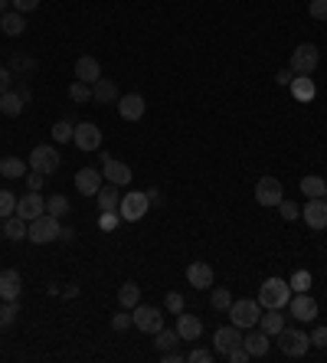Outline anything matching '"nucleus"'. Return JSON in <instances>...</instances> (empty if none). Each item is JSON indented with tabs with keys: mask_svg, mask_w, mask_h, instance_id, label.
Here are the masks:
<instances>
[{
	"mask_svg": "<svg viewBox=\"0 0 327 363\" xmlns=\"http://www.w3.org/2000/svg\"><path fill=\"white\" fill-rule=\"evenodd\" d=\"M59 233H63V226H59V216L43 213V216H37V219H30L26 239H30L33 246H46V242H52V239H59Z\"/></svg>",
	"mask_w": 327,
	"mask_h": 363,
	"instance_id": "f257e3e1",
	"label": "nucleus"
},
{
	"mask_svg": "<svg viewBox=\"0 0 327 363\" xmlns=\"http://www.w3.org/2000/svg\"><path fill=\"white\" fill-rule=\"evenodd\" d=\"M291 301V285L285 278H265L259 288V304L262 308H288Z\"/></svg>",
	"mask_w": 327,
	"mask_h": 363,
	"instance_id": "f03ea898",
	"label": "nucleus"
},
{
	"mask_svg": "<svg viewBox=\"0 0 327 363\" xmlns=\"http://www.w3.org/2000/svg\"><path fill=\"white\" fill-rule=\"evenodd\" d=\"M148 210H151V200H148L144 190H128L125 197H121V203H118V216H121L125 223H138V219H144Z\"/></svg>",
	"mask_w": 327,
	"mask_h": 363,
	"instance_id": "7ed1b4c3",
	"label": "nucleus"
},
{
	"mask_svg": "<svg viewBox=\"0 0 327 363\" xmlns=\"http://www.w3.org/2000/svg\"><path fill=\"white\" fill-rule=\"evenodd\" d=\"M278 337V351L285 353V357H304L308 353V347H311V337L304 334V331H295V327H281L275 334Z\"/></svg>",
	"mask_w": 327,
	"mask_h": 363,
	"instance_id": "20e7f679",
	"label": "nucleus"
},
{
	"mask_svg": "<svg viewBox=\"0 0 327 363\" xmlns=\"http://www.w3.org/2000/svg\"><path fill=\"white\" fill-rule=\"evenodd\" d=\"M259 314H262V304L252 298H242V301H232L229 304V321L242 331H252V327L259 324Z\"/></svg>",
	"mask_w": 327,
	"mask_h": 363,
	"instance_id": "39448f33",
	"label": "nucleus"
},
{
	"mask_svg": "<svg viewBox=\"0 0 327 363\" xmlns=\"http://www.w3.org/2000/svg\"><path fill=\"white\" fill-rule=\"evenodd\" d=\"M30 167L39 170L43 177H50V174H56V170L63 167V157H59V150L52 148V144H37L33 154H30Z\"/></svg>",
	"mask_w": 327,
	"mask_h": 363,
	"instance_id": "423d86ee",
	"label": "nucleus"
},
{
	"mask_svg": "<svg viewBox=\"0 0 327 363\" xmlns=\"http://www.w3.org/2000/svg\"><path fill=\"white\" fill-rule=\"evenodd\" d=\"M317 63H321V52H317L315 43H301V46H295V52H291V72L295 75H311L317 69Z\"/></svg>",
	"mask_w": 327,
	"mask_h": 363,
	"instance_id": "0eeeda50",
	"label": "nucleus"
},
{
	"mask_svg": "<svg viewBox=\"0 0 327 363\" xmlns=\"http://www.w3.org/2000/svg\"><path fill=\"white\" fill-rule=\"evenodd\" d=\"M281 200H285V190H281V180H278V177H262V180L255 184V203H259V206L275 210Z\"/></svg>",
	"mask_w": 327,
	"mask_h": 363,
	"instance_id": "6e6552de",
	"label": "nucleus"
},
{
	"mask_svg": "<svg viewBox=\"0 0 327 363\" xmlns=\"http://www.w3.org/2000/svg\"><path fill=\"white\" fill-rule=\"evenodd\" d=\"M131 314H135L138 331H144V334H157L164 327V314H161V308H154V304H138V308H131Z\"/></svg>",
	"mask_w": 327,
	"mask_h": 363,
	"instance_id": "1a4fd4ad",
	"label": "nucleus"
},
{
	"mask_svg": "<svg viewBox=\"0 0 327 363\" xmlns=\"http://www.w3.org/2000/svg\"><path fill=\"white\" fill-rule=\"evenodd\" d=\"M101 177L108 180V184H115V187H125V184H131V167L121 161H115L112 154H101Z\"/></svg>",
	"mask_w": 327,
	"mask_h": 363,
	"instance_id": "9d476101",
	"label": "nucleus"
},
{
	"mask_svg": "<svg viewBox=\"0 0 327 363\" xmlns=\"http://www.w3.org/2000/svg\"><path fill=\"white\" fill-rule=\"evenodd\" d=\"M72 144H76L79 150H99L101 148V128L95 125V121H82V125H76V131H72Z\"/></svg>",
	"mask_w": 327,
	"mask_h": 363,
	"instance_id": "9b49d317",
	"label": "nucleus"
},
{
	"mask_svg": "<svg viewBox=\"0 0 327 363\" xmlns=\"http://www.w3.org/2000/svg\"><path fill=\"white\" fill-rule=\"evenodd\" d=\"M288 314H295L298 321H315L317 317V301L308 291H295L288 301Z\"/></svg>",
	"mask_w": 327,
	"mask_h": 363,
	"instance_id": "f8f14e48",
	"label": "nucleus"
},
{
	"mask_svg": "<svg viewBox=\"0 0 327 363\" xmlns=\"http://www.w3.org/2000/svg\"><path fill=\"white\" fill-rule=\"evenodd\" d=\"M43 213H46V200H43V193H39V190H30L26 197L17 200V216H23L26 223H30V219H37V216H43Z\"/></svg>",
	"mask_w": 327,
	"mask_h": 363,
	"instance_id": "ddd939ff",
	"label": "nucleus"
},
{
	"mask_svg": "<svg viewBox=\"0 0 327 363\" xmlns=\"http://www.w3.org/2000/svg\"><path fill=\"white\" fill-rule=\"evenodd\" d=\"M242 344V327L236 324H229V327H216V334H213V351L216 353H223L226 357L232 347H239Z\"/></svg>",
	"mask_w": 327,
	"mask_h": 363,
	"instance_id": "4468645a",
	"label": "nucleus"
},
{
	"mask_svg": "<svg viewBox=\"0 0 327 363\" xmlns=\"http://www.w3.org/2000/svg\"><path fill=\"white\" fill-rule=\"evenodd\" d=\"M301 216H304V223L311 226L315 233H321V229H327V203L324 197H317V200H308L301 206Z\"/></svg>",
	"mask_w": 327,
	"mask_h": 363,
	"instance_id": "2eb2a0df",
	"label": "nucleus"
},
{
	"mask_svg": "<svg viewBox=\"0 0 327 363\" xmlns=\"http://www.w3.org/2000/svg\"><path fill=\"white\" fill-rule=\"evenodd\" d=\"M101 184H105V177H101V170H95V167H82V170H76V190L82 193V197H95L101 190Z\"/></svg>",
	"mask_w": 327,
	"mask_h": 363,
	"instance_id": "dca6fc26",
	"label": "nucleus"
},
{
	"mask_svg": "<svg viewBox=\"0 0 327 363\" xmlns=\"http://www.w3.org/2000/svg\"><path fill=\"white\" fill-rule=\"evenodd\" d=\"M187 282H190V288H213V265L210 262H190L187 265Z\"/></svg>",
	"mask_w": 327,
	"mask_h": 363,
	"instance_id": "f3484780",
	"label": "nucleus"
},
{
	"mask_svg": "<svg viewBox=\"0 0 327 363\" xmlns=\"http://www.w3.org/2000/svg\"><path fill=\"white\" fill-rule=\"evenodd\" d=\"M144 108H148V101L141 99L138 92H131V95H121V99H118V115H121L125 121H141V118H144Z\"/></svg>",
	"mask_w": 327,
	"mask_h": 363,
	"instance_id": "a211bd4d",
	"label": "nucleus"
},
{
	"mask_svg": "<svg viewBox=\"0 0 327 363\" xmlns=\"http://www.w3.org/2000/svg\"><path fill=\"white\" fill-rule=\"evenodd\" d=\"M20 288H23V278L17 268H3L0 272V298L3 301H17L20 298Z\"/></svg>",
	"mask_w": 327,
	"mask_h": 363,
	"instance_id": "6ab92c4d",
	"label": "nucleus"
},
{
	"mask_svg": "<svg viewBox=\"0 0 327 363\" xmlns=\"http://www.w3.org/2000/svg\"><path fill=\"white\" fill-rule=\"evenodd\" d=\"M177 334H180V340H197L203 334V321L197 314L180 311L177 314Z\"/></svg>",
	"mask_w": 327,
	"mask_h": 363,
	"instance_id": "aec40b11",
	"label": "nucleus"
},
{
	"mask_svg": "<svg viewBox=\"0 0 327 363\" xmlns=\"http://www.w3.org/2000/svg\"><path fill=\"white\" fill-rule=\"evenodd\" d=\"M76 79L79 82H88V86H95L101 79V66H99V59L95 56H82L76 63Z\"/></svg>",
	"mask_w": 327,
	"mask_h": 363,
	"instance_id": "412c9836",
	"label": "nucleus"
},
{
	"mask_svg": "<svg viewBox=\"0 0 327 363\" xmlns=\"http://www.w3.org/2000/svg\"><path fill=\"white\" fill-rule=\"evenodd\" d=\"M259 327H262L268 337H275L278 331L285 327V314H281V308H262V314H259Z\"/></svg>",
	"mask_w": 327,
	"mask_h": 363,
	"instance_id": "4be33fe9",
	"label": "nucleus"
},
{
	"mask_svg": "<svg viewBox=\"0 0 327 363\" xmlns=\"http://www.w3.org/2000/svg\"><path fill=\"white\" fill-rule=\"evenodd\" d=\"M26 229H30V223H26L23 216H7L3 219V226H0V236L10 239V242H20V239H26Z\"/></svg>",
	"mask_w": 327,
	"mask_h": 363,
	"instance_id": "5701e85b",
	"label": "nucleus"
},
{
	"mask_svg": "<svg viewBox=\"0 0 327 363\" xmlns=\"http://www.w3.org/2000/svg\"><path fill=\"white\" fill-rule=\"evenodd\" d=\"M118 86H115V79H99L95 86H92V101H99V105H112L118 101Z\"/></svg>",
	"mask_w": 327,
	"mask_h": 363,
	"instance_id": "b1692460",
	"label": "nucleus"
},
{
	"mask_svg": "<svg viewBox=\"0 0 327 363\" xmlns=\"http://www.w3.org/2000/svg\"><path fill=\"white\" fill-rule=\"evenodd\" d=\"M291 95L298 101H315V95H317V86H315V79L311 75H298V79H291Z\"/></svg>",
	"mask_w": 327,
	"mask_h": 363,
	"instance_id": "393cba45",
	"label": "nucleus"
},
{
	"mask_svg": "<svg viewBox=\"0 0 327 363\" xmlns=\"http://www.w3.org/2000/svg\"><path fill=\"white\" fill-rule=\"evenodd\" d=\"M121 187H115V184H101V190L95 193V200H99V210L101 213H108V210H118V203H121V193H118Z\"/></svg>",
	"mask_w": 327,
	"mask_h": 363,
	"instance_id": "a878e982",
	"label": "nucleus"
},
{
	"mask_svg": "<svg viewBox=\"0 0 327 363\" xmlns=\"http://www.w3.org/2000/svg\"><path fill=\"white\" fill-rule=\"evenodd\" d=\"M23 95H20V92H17V88H7V92H3V95H0V112L7 115V118H17V115L23 112Z\"/></svg>",
	"mask_w": 327,
	"mask_h": 363,
	"instance_id": "bb28decb",
	"label": "nucleus"
},
{
	"mask_svg": "<svg viewBox=\"0 0 327 363\" xmlns=\"http://www.w3.org/2000/svg\"><path fill=\"white\" fill-rule=\"evenodd\" d=\"M242 344H246V351L252 353V360H259V357L268 353V334H265V331H252V334H246Z\"/></svg>",
	"mask_w": 327,
	"mask_h": 363,
	"instance_id": "cd10ccee",
	"label": "nucleus"
},
{
	"mask_svg": "<svg viewBox=\"0 0 327 363\" xmlns=\"http://www.w3.org/2000/svg\"><path fill=\"white\" fill-rule=\"evenodd\" d=\"M0 30H3L7 37H20V33L26 30L23 13H17V10H10V13H0Z\"/></svg>",
	"mask_w": 327,
	"mask_h": 363,
	"instance_id": "c85d7f7f",
	"label": "nucleus"
},
{
	"mask_svg": "<svg viewBox=\"0 0 327 363\" xmlns=\"http://www.w3.org/2000/svg\"><path fill=\"white\" fill-rule=\"evenodd\" d=\"M118 304H121V308H128V311H131V308H138V304H141L138 282H125V285L118 288Z\"/></svg>",
	"mask_w": 327,
	"mask_h": 363,
	"instance_id": "c756f323",
	"label": "nucleus"
},
{
	"mask_svg": "<svg viewBox=\"0 0 327 363\" xmlns=\"http://www.w3.org/2000/svg\"><path fill=\"white\" fill-rule=\"evenodd\" d=\"M301 193L308 197V200H317V197H324V193H327V180H324V177L308 174V177L301 180Z\"/></svg>",
	"mask_w": 327,
	"mask_h": 363,
	"instance_id": "7c9ffc66",
	"label": "nucleus"
},
{
	"mask_svg": "<svg viewBox=\"0 0 327 363\" xmlns=\"http://www.w3.org/2000/svg\"><path fill=\"white\" fill-rule=\"evenodd\" d=\"M0 174L7 180H20V177H26V161L23 157H3L0 161Z\"/></svg>",
	"mask_w": 327,
	"mask_h": 363,
	"instance_id": "2f4dec72",
	"label": "nucleus"
},
{
	"mask_svg": "<svg viewBox=\"0 0 327 363\" xmlns=\"http://www.w3.org/2000/svg\"><path fill=\"white\" fill-rule=\"evenodd\" d=\"M177 344H180V334H177V327L174 331H170V327H161V331H157V334H154V347H157V351H174Z\"/></svg>",
	"mask_w": 327,
	"mask_h": 363,
	"instance_id": "473e14b6",
	"label": "nucleus"
},
{
	"mask_svg": "<svg viewBox=\"0 0 327 363\" xmlns=\"http://www.w3.org/2000/svg\"><path fill=\"white\" fill-rule=\"evenodd\" d=\"M7 69H10V72H37V59H33V56H26V52H17Z\"/></svg>",
	"mask_w": 327,
	"mask_h": 363,
	"instance_id": "72a5a7b5",
	"label": "nucleus"
},
{
	"mask_svg": "<svg viewBox=\"0 0 327 363\" xmlns=\"http://www.w3.org/2000/svg\"><path fill=\"white\" fill-rule=\"evenodd\" d=\"M69 99L76 101V105H86V101H92V86H88V82H72V86H69Z\"/></svg>",
	"mask_w": 327,
	"mask_h": 363,
	"instance_id": "f704fd0d",
	"label": "nucleus"
},
{
	"mask_svg": "<svg viewBox=\"0 0 327 363\" xmlns=\"http://www.w3.org/2000/svg\"><path fill=\"white\" fill-rule=\"evenodd\" d=\"M46 213L66 216V213H69V197H63V193H52L50 200H46Z\"/></svg>",
	"mask_w": 327,
	"mask_h": 363,
	"instance_id": "c9c22d12",
	"label": "nucleus"
},
{
	"mask_svg": "<svg viewBox=\"0 0 327 363\" xmlns=\"http://www.w3.org/2000/svg\"><path fill=\"white\" fill-rule=\"evenodd\" d=\"M17 314H20V304L17 301H3L0 304V327H10L17 321Z\"/></svg>",
	"mask_w": 327,
	"mask_h": 363,
	"instance_id": "e433bc0d",
	"label": "nucleus"
},
{
	"mask_svg": "<svg viewBox=\"0 0 327 363\" xmlns=\"http://www.w3.org/2000/svg\"><path fill=\"white\" fill-rule=\"evenodd\" d=\"M210 304H213L216 311H229V304H232V295H229V288H213V295H210Z\"/></svg>",
	"mask_w": 327,
	"mask_h": 363,
	"instance_id": "4c0bfd02",
	"label": "nucleus"
},
{
	"mask_svg": "<svg viewBox=\"0 0 327 363\" xmlns=\"http://www.w3.org/2000/svg\"><path fill=\"white\" fill-rule=\"evenodd\" d=\"M311 282H315V278H311V272H304V268H298V272L288 278L291 291H308V288H311Z\"/></svg>",
	"mask_w": 327,
	"mask_h": 363,
	"instance_id": "58836bf2",
	"label": "nucleus"
},
{
	"mask_svg": "<svg viewBox=\"0 0 327 363\" xmlns=\"http://www.w3.org/2000/svg\"><path fill=\"white\" fill-rule=\"evenodd\" d=\"M13 213H17V197L10 190H0V219H7Z\"/></svg>",
	"mask_w": 327,
	"mask_h": 363,
	"instance_id": "ea45409f",
	"label": "nucleus"
},
{
	"mask_svg": "<svg viewBox=\"0 0 327 363\" xmlns=\"http://www.w3.org/2000/svg\"><path fill=\"white\" fill-rule=\"evenodd\" d=\"M131 324H135V314L128 311V308H121L118 314H112V331H118V334H121V331H128Z\"/></svg>",
	"mask_w": 327,
	"mask_h": 363,
	"instance_id": "a19ab883",
	"label": "nucleus"
},
{
	"mask_svg": "<svg viewBox=\"0 0 327 363\" xmlns=\"http://www.w3.org/2000/svg\"><path fill=\"white\" fill-rule=\"evenodd\" d=\"M72 131H76L72 121H56V125H52V138L59 141V144H66V141H72Z\"/></svg>",
	"mask_w": 327,
	"mask_h": 363,
	"instance_id": "79ce46f5",
	"label": "nucleus"
},
{
	"mask_svg": "<svg viewBox=\"0 0 327 363\" xmlns=\"http://www.w3.org/2000/svg\"><path fill=\"white\" fill-rule=\"evenodd\" d=\"M278 213H281V219H285V223H295V219L301 216V206H295L291 200H281V203H278Z\"/></svg>",
	"mask_w": 327,
	"mask_h": 363,
	"instance_id": "37998d69",
	"label": "nucleus"
},
{
	"mask_svg": "<svg viewBox=\"0 0 327 363\" xmlns=\"http://www.w3.org/2000/svg\"><path fill=\"white\" fill-rule=\"evenodd\" d=\"M164 308H167L170 314H180L184 311V295H180V291H170V295L164 298Z\"/></svg>",
	"mask_w": 327,
	"mask_h": 363,
	"instance_id": "c03bdc74",
	"label": "nucleus"
},
{
	"mask_svg": "<svg viewBox=\"0 0 327 363\" xmlns=\"http://www.w3.org/2000/svg\"><path fill=\"white\" fill-rule=\"evenodd\" d=\"M226 360H229V363H249L252 353L246 351V344H239V347H232V351L226 353Z\"/></svg>",
	"mask_w": 327,
	"mask_h": 363,
	"instance_id": "a18cd8bd",
	"label": "nucleus"
},
{
	"mask_svg": "<svg viewBox=\"0 0 327 363\" xmlns=\"http://www.w3.org/2000/svg\"><path fill=\"white\" fill-rule=\"evenodd\" d=\"M118 223H121V216L115 213V210H108V213H101V216H99V226L105 229V233H112V229H115Z\"/></svg>",
	"mask_w": 327,
	"mask_h": 363,
	"instance_id": "49530a36",
	"label": "nucleus"
},
{
	"mask_svg": "<svg viewBox=\"0 0 327 363\" xmlns=\"http://www.w3.org/2000/svg\"><path fill=\"white\" fill-rule=\"evenodd\" d=\"M190 363H213V351H203V347H193V351L187 353Z\"/></svg>",
	"mask_w": 327,
	"mask_h": 363,
	"instance_id": "de8ad7c7",
	"label": "nucleus"
},
{
	"mask_svg": "<svg viewBox=\"0 0 327 363\" xmlns=\"http://www.w3.org/2000/svg\"><path fill=\"white\" fill-rule=\"evenodd\" d=\"M308 13H311L315 20H327V0H311V3H308Z\"/></svg>",
	"mask_w": 327,
	"mask_h": 363,
	"instance_id": "09e8293b",
	"label": "nucleus"
},
{
	"mask_svg": "<svg viewBox=\"0 0 327 363\" xmlns=\"http://www.w3.org/2000/svg\"><path fill=\"white\" fill-rule=\"evenodd\" d=\"M17 13H33L39 7V0H10Z\"/></svg>",
	"mask_w": 327,
	"mask_h": 363,
	"instance_id": "8fccbe9b",
	"label": "nucleus"
},
{
	"mask_svg": "<svg viewBox=\"0 0 327 363\" xmlns=\"http://www.w3.org/2000/svg\"><path fill=\"white\" fill-rule=\"evenodd\" d=\"M311 347H327V324L315 327V334H311Z\"/></svg>",
	"mask_w": 327,
	"mask_h": 363,
	"instance_id": "3c124183",
	"label": "nucleus"
},
{
	"mask_svg": "<svg viewBox=\"0 0 327 363\" xmlns=\"http://www.w3.org/2000/svg\"><path fill=\"white\" fill-rule=\"evenodd\" d=\"M7 88H13V72L7 66H0V95H3Z\"/></svg>",
	"mask_w": 327,
	"mask_h": 363,
	"instance_id": "603ef678",
	"label": "nucleus"
},
{
	"mask_svg": "<svg viewBox=\"0 0 327 363\" xmlns=\"http://www.w3.org/2000/svg\"><path fill=\"white\" fill-rule=\"evenodd\" d=\"M26 187H30V190H43V174H39V170H26Z\"/></svg>",
	"mask_w": 327,
	"mask_h": 363,
	"instance_id": "864d4df0",
	"label": "nucleus"
},
{
	"mask_svg": "<svg viewBox=\"0 0 327 363\" xmlns=\"http://www.w3.org/2000/svg\"><path fill=\"white\" fill-rule=\"evenodd\" d=\"M161 357H164V363H180V360H187V353H180L177 347H174V351H164Z\"/></svg>",
	"mask_w": 327,
	"mask_h": 363,
	"instance_id": "5fc2aeb1",
	"label": "nucleus"
},
{
	"mask_svg": "<svg viewBox=\"0 0 327 363\" xmlns=\"http://www.w3.org/2000/svg\"><path fill=\"white\" fill-rule=\"evenodd\" d=\"M291 79H295V72H291V69H281V72H275V82H278V86H285V88L291 86Z\"/></svg>",
	"mask_w": 327,
	"mask_h": 363,
	"instance_id": "6e6d98bb",
	"label": "nucleus"
},
{
	"mask_svg": "<svg viewBox=\"0 0 327 363\" xmlns=\"http://www.w3.org/2000/svg\"><path fill=\"white\" fill-rule=\"evenodd\" d=\"M144 193H148V200H151V206H161L164 203V193L157 187H151V190H144Z\"/></svg>",
	"mask_w": 327,
	"mask_h": 363,
	"instance_id": "4d7b16f0",
	"label": "nucleus"
},
{
	"mask_svg": "<svg viewBox=\"0 0 327 363\" xmlns=\"http://www.w3.org/2000/svg\"><path fill=\"white\" fill-rule=\"evenodd\" d=\"M17 92L23 95V101H30V99H33V92H30V86H26V82H20V86H17Z\"/></svg>",
	"mask_w": 327,
	"mask_h": 363,
	"instance_id": "13d9d810",
	"label": "nucleus"
},
{
	"mask_svg": "<svg viewBox=\"0 0 327 363\" xmlns=\"http://www.w3.org/2000/svg\"><path fill=\"white\" fill-rule=\"evenodd\" d=\"M72 236H76V229H69V226H63V233H59V239H66V242H69Z\"/></svg>",
	"mask_w": 327,
	"mask_h": 363,
	"instance_id": "bf43d9fd",
	"label": "nucleus"
},
{
	"mask_svg": "<svg viewBox=\"0 0 327 363\" xmlns=\"http://www.w3.org/2000/svg\"><path fill=\"white\" fill-rule=\"evenodd\" d=\"M76 295H79V288H76V285H66V291H63V298H76Z\"/></svg>",
	"mask_w": 327,
	"mask_h": 363,
	"instance_id": "052dcab7",
	"label": "nucleus"
},
{
	"mask_svg": "<svg viewBox=\"0 0 327 363\" xmlns=\"http://www.w3.org/2000/svg\"><path fill=\"white\" fill-rule=\"evenodd\" d=\"M7 3H10V0H0V13H7Z\"/></svg>",
	"mask_w": 327,
	"mask_h": 363,
	"instance_id": "680f3d73",
	"label": "nucleus"
},
{
	"mask_svg": "<svg viewBox=\"0 0 327 363\" xmlns=\"http://www.w3.org/2000/svg\"><path fill=\"white\" fill-rule=\"evenodd\" d=\"M324 203H327V193H324Z\"/></svg>",
	"mask_w": 327,
	"mask_h": 363,
	"instance_id": "e2e57ef3",
	"label": "nucleus"
}]
</instances>
